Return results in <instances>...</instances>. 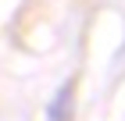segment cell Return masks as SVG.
<instances>
[{"mask_svg":"<svg viewBox=\"0 0 125 121\" xmlns=\"http://www.w3.org/2000/svg\"><path fill=\"white\" fill-rule=\"evenodd\" d=\"M72 96H75V82H64L61 93L54 96V103H50V121H68V114H72Z\"/></svg>","mask_w":125,"mask_h":121,"instance_id":"1","label":"cell"}]
</instances>
